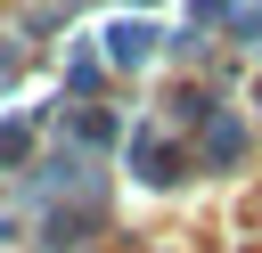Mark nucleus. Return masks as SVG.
Returning <instances> with one entry per match:
<instances>
[{"instance_id": "nucleus-1", "label": "nucleus", "mask_w": 262, "mask_h": 253, "mask_svg": "<svg viewBox=\"0 0 262 253\" xmlns=\"http://www.w3.org/2000/svg\"><path fill=\"white\" fill-rule=\"evenodd\" d=\"M156 49V24H139V16H123V24H106V57L115 65H139Z\"/></svg>"}, {"instance_id": "nucleus-3", "label": "nucleus", "mask_w": 262, "mask_h": 253, "mask_svg": "<svg viewBox=\"0 0 262 253\" xmlns=\"http://www.w3.org/2000/svg\"><path fill=\"white\" fill-rule=\"evenodd\" d=\"M131 163H139V171H147V180H180V171H172V155H164V147H156V139H139V147H131Z\"/></svg>"}, {"instance_id": "nucleus-2", "label": "nucleus", "mask_w": 262, "mask_h": 253, "mask_svg": "<svg viewBox=\"0 0 262 253\" xmlns=\"http://www.w3.org/2000/svg\"><path fill=\"white\" fill-rule=\"evenodd\" d=\"M205 155H213V163H237V155H246V131H237V122L221 114V122L205 131Z\"/></svg>"}]
</instances>
